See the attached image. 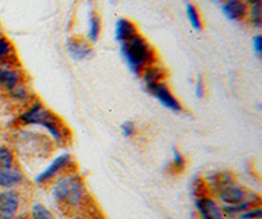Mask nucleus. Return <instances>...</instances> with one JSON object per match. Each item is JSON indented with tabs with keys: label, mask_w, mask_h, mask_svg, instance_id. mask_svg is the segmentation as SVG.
I'll list each match as a JSON object with an SVG mask.
<instances>
[{
	"label": "nucleus",
	"mask_w": 262,
	"mask_h": 219,
	"mask_svg": "<svg viewBox=\"0 0 262 219\" xmlns=\"http://www.w3.org/2000/svg\"><path fill=\"white\" fill-rule=\"evenodd\" d=\"M17 123L25 127H43L53 143L57 146H66L71 139L70 129L66 126L62 118L49 109L41 100H32L24 106L18 114Z\"/></svg>",
	"instance_id": "f257e3e1"
},
{
	"label": "nucleus",
	"mask_w": 262,
	"mask_h": 219,
	"mask_svg": "<svg viewBox=\"0 0 262 219\" xmlns=\"http://www.w3.org/2000/svg\"><path fill=\"white\" fill-rule=\"evenodd\" d=\"M51 198L64 213L74 214L85 210L90 201V193L80 174L67 172L58 177L51 186Z\"/></svg>",
	"instance_id": "f03ea898"
},
{
	"label": "nucleus",
	"mask_w": 262,
	"mask_h": 219,
	"mask_svg": "<svg viewBox=\"0 0 262 219\" xmlns=\"http://www.w3.org/2000/svg\"><path fill=\"white\" fill-rule=\"evenodd\" d=\"M121 53L128 69L138 76L146 67L158 62L155 49L140 33L121 43Z\"/></svg>",
	"instance_id": "7ed1b4c3"
},
{
	"label": "nucleus",
	"mask_w": 262,
	"mask_h": 219,
	"mask_svg": "<svg viewBox=\"0 0 262 219\" xmlns=\"http://www.w3.org/2000/svg\"><path fill=\"white\" fill-rule=\"evenodd\" d=\"M72 167H74V159H72L71 154L63 152L58 155L55 159H53V162L49 164L48 168L37 174L34 181L38 185H45V184L54 180V179H58L62 174L70 172Z\"/></svg>",
	"instance_id": "20e7f679"
},
{
	"label": "nucleus",
	"mask_w": 262,
	"mask_h": 219,
	"mask_svg": "<svg viewBox=\"0 0 262 219\" xmlns=\"http://www.w3.org/2000/svg\"><path fill=\"white\" fill-rule=\"evenodd\" d=\"M215 190L217 200L224 204V206H233V205L242 204L245 201L249 194H248L247 189L244 186L238 185L233 180H229L227 183L219 185Z\"/></svg>",
	"instance_id": "39448f33"
},
{
	"label": "nucleus",
	"mask_w": 262,
	"mask_h": 219,
	"mask_svg": "<svg viewBox=\"0 0 262 219\" xmlns=\"http://www.w3.org/2000/svg\"><path fill=\"white\" fill-rule=\"evenodd\" d=\"M147 92L155 97L161 105L164 108H167L168 111L174 112V113H180V112L184 111L181 101L174 96V93L170 91L169 85L165 81H160V83L151 85L149 88H147Z\"/></svg>",
	"instance_id": "423d86ee"
},
{
	"label": "nucleus",
	"mask_w": 262,
	"mask_h": 219,
	"mask_svg": "<svg viewBox=\"0 0 262 219\" xmlns=\"http://www.w3.org/2000/svg\"><path fill=\"white\" fill-rule=\"evenodd\" d=\"M23 83H25L24 74L18 63L0 64V91L8 93Z\"/></svg>",
	"instance_id": "0eeeda50"
},
{
	"label": "nucleus",
	"mask_w": 262,
	"mask_h": 219,
	"mask_svg": "<svg viewBox=\"0 0 262 219\" xmlns=\"http://www.w3.org/2000/svg\"><path fill=\"white\" fill-rule=\"evenodd\" d=\"M21 206V198L16 190L7 189L0 193V219H13Z\"/></svg>",
	"instance_id": "6e6552de"
},
{
	"label": "nucleus",
	"mask_w": 262,
	"mask_h": 219,
	"mask_svg": "<svg viewBox=\"0 0 262 219\" xmlns=\"http://www.w3.org/2000/svg\"><path fill=\"white\" fill-rule=\"evenodd\" d=\"M195 209L200 214L201 219H227L226 214L223 213L221 207L217 206L216 202L209 195L200 193L195 200Z\"/></svg>",
	"instance_id": "1a4fd4ad"
},
{
	"label": "nucleus",
	"mask_w": 262,
	"mask_h": 219,
	"mask_svg": "<svg viewBox=\"0 0 262 219\" xmlns=\"http://www.w3.org/2000/svg\"><path fill=\"white\" fill-rule=\"evenodd\" d=\"M66 48H67L70 57L75 60H84L92 55V43L88 42L86 38H81V37L69 38Z\"/></svg>",
	"instance_id": "9d476101"
},
{
	"label": "nucleus",
	"mask_w": 262,
	"mask_h": 219,
	"mask_svg": "<svg viewBox=\"0 0 262 219\" xmlns=\"http://www.w3.org/2000/svg\"><path fill=\"white\" fill-rule=\"evenodd\" d=\"M222 11L231 21H245L248 6L244 0H223Z\"/></svg>",
	"instance_id": "9b49d317"
},
{
	"label": "nucleus",
	"mask_w": 262,
	"mask_h": 219,
	"mask_svg": "<svg viewBox=\"0 0 262 219\" xmlns=\"http://www.w3.org/2000/svg\"><path fill=\"white\" fill-rule=\"evenodd\" d=\"M24 181V173L16 165L9 168H0V188L13 189Z\"/></svg>",
	"instance_id": "f8f14e48"
},
{
	"label": "nucleus",
	"mask_w": 262,
	"mask_h": 219,
	"mask_svg": "<svg viewBox=\"0 0 262 219\" xmlns=\"http://www.w3.org/2000/svg\"><path fill=\"white\" fill-rule=\"evenodd\" d=\"M139 76H142L143 84L147 90V88H149L151 85L165 80V78H167V71L164 70V67L159 66L158 62H156V63L146 67Z\"/></svg>",
	"instance_id": "ddd939ff"
},
{
	"label": "nucleus",
	"mask_w": 262,
	"mask_h": 219,
	"mask_svg": "<svg viewBox=\"0 0 262 219\" xmlns=\"http://www.w3.org/2000/svg\"><path fill=\"white\" fill-rule=\"evenodd\" d=\"M138 33H139L138 27L131 20H128V18H119L118 21H117L114 34H116V39L119 43H122L125 41H127V39L133 38Z\"/></svg>",
	"instance_id": "4468645a"
},
{
	"label": "nucleus",
	"mask_w": 262,
	"mask_h": 219,
	"mask_svg": "<svg viewBox=\"0 0 262 219\" xmlns=\"http://www.w3.org/2000/svg\"><path fill=\"white\" fill-rule=\"evenodd\" d=\"M7 96L9 97V100L15 104H17L18 106H27L30 101L33 100V93L29 90V87L27 85V83H23V84L17 85V87L13 88L12 91H9L7 93Z\"/></svg>",
	"instance_id": "2eb2a0df"
},
{
	"label": "nucleus",
	"mask_w": 262,
	"mask_h": 219,
	"mask_svg": "<svg viewBox=\"0 0 262 219\" xmlns=\"http://www.w3.org/2000/svg\"><path fill=\"white\" fill-rule=\"evenodd\" d=\"M18 63L16 58V50L11 39L4 34H0V64Z\"/></svg>",
	"instance_id": "dca6fc26"
},
{
	"label": "nucleus",
	"mask_w": 262,
	"mask_h": 219,
	"mask_svg": "<svg viewBox=\"0 0 262 219\" xmlns=\"http://www.w3.org/2000/svg\"><path fill=\"white\" fill-rule=\"evenodd\" d=\"M101 33V20L98 17L97 12L91 9L88 17V32H86V41L91 43L97 42L98 37Z\"/></svg>",
	"instance_id": "f3484780"
},
{
	"label": "nucleus",
	"mask_w": 262,
	"mask_h": 219,
	"mask_svg": "<svg viewBox=\"0 0 262 219\" xmlns=\"http://www.w3.org/2000/svg\"><path fill=\"white\" fill-rule=\"evenodd\" d=\"M245 21L250 25V27L257 28L259 29L262 25V6L261 3L253 4V6H248V12Z\"/></svg>",
	"instance_id": "a211bd4d"
},
{
	"label": "nucleus",
	"mask_w": 262,
	"mask_h": 219,
	"mask_svg": "<svg viewBox=\"0 0 262 219\" xmlns=\"http://www.w3.org/2000/svg\"><path fill=\"white\" fill-rule=\"evenodd\" d=\"M186 15H188L189 23L191 24V27L194 28L195 30H201L203 28V23H202V17H201L200 11L195 8L193 3L188 2L186 3Z\"/></svg>",
	"instance_id": "6ab92c4d"
},
{
	"label": "nucleus",
	"mask_w": 262,
	"mask_h": 219,
	"mask_svg": "<svg viewBox=\"0 0 262 219\" xmlns=\"http://www.w3.org/2000/svg\"><path fill=\"white\" fill-rule=\"evenodd\" d=\"M15 162V152L7 146H0V168L13 167Z\"/></svg>",
	"instance_id": "aec40b11"
},
{
	"label": "nucleus",
	"mask_w": 262,
	"mask_h": 219,
	"mask_svg": "<svg viewBox=\"0 0 262 219\" xmlns=\"http://www.w3.org/2000/svg\"><path fill=\"white\" fill-rule=\"evenodd\" d=\"M29 219H55L53 213L49 210L45 205L42 204H34L30 210V218Z\"/></svg>",
	"instance_id": "412c9836"
},
{
	"label": "nucleus",
	"mask_w": 262,
	"mask_h": 219,
	"mask_svg": "<svg viewBox=\"0 0 262 219\" xmlns=\"http://www.w3.org/2000/svg\"><path fill=\"white\" fill-rule=\"evenodd\" d=\"M186 167V159L181 154V151L177 148H173V158H172V169L176 173H181Z\"/></svg>",
	"instance_id": "4be33fe9"
},
{
	"label": "nucleus",
	"mask_w": 262,
	"mask_h": 219,
	"mask_svg": "<svg viewBox=\"0 0 262 219\" xmlns=\"http://www.w3.org/2000/svg\"><path fill=\"white\" fill-rule=\"evenodd\" d=\"M261 215H262V210L258 205V206L250 207V209H247V210L238 213L236 216H237V219H256V218H261Z\"/></svg>",
	"instance_id": "5701e85b"
},
{
	"label": "nucleus",
	"mask_w": 262,
	"mask_h": 219,
	"mask_svg": "<svg viewBox=\"0 0 262 219\" xmlns=\"http://www.w3.org/2000/svg\"><path fill=\"white\" fill-rule=\"evenodd\" d=\"M121 132L125 138H133L137 134V125L133 121H125L121 125Z\"/></svg>",
	"instance_id": "b1692460"
},
{
	"label": "nucleus",
	"mask_w": 262,
	"mask_h": 219,
	"mask_svg": "<svg viewBox=\"0 0 262 219\" xmlns=\"http://www.w3.org/2000/svg\"><path fill=\"white\" fill-rule=\"evenodd\" d=\"M195 96L198 99H202L205 96V80L202 78H198L195 84Z\"/></svg>",
	"instance_id": "393cba45"
},
{
	"label": "nucleus",
	"mask_w": 262,
	"mask_h": 219,
	"mask_svg": "<svg viewBox=\"0 0 262 219\" xmlns=\"http://www.w3.org/2000/svg\"><path fill=\"white\" fill-rule=\"evenodd\" d=\"M253 49H254V51H256V54L258 55V57H261V54H262V39H261V36H259V34H257V36L253 37Z\"/></svg>",
	"instance_id": "a878e982"
},
{
	"label": "nucleus",
	"mask_w": 262,
	"mask_h": 219,
	"mask_svg": "<svg viewBox=\"0 0 262 219\" xmlns=\"http://www.w3.org/2000/svg\"><path fill=\"white\" fill-rule=\"evenodd\" d=\"M244 2L247 3V6H253V4L261 3V0H244Z\"/></svg>",
	"instance_id": "bb28decb"
},
{
	"label": "nucleus",
	"mask_w": 262,
	"mask_h": 219,
	"mask_svg": "<svg viewBox=\"0 0 262 219\" xmlns=\"http://www.w3.org/2000/svg\"><path fill=\"white\" fill-rule=\"evenodd\" d=\"M13 219H29V218H28V216H25V215H16Z\"/></svg>",
	"instance_id": "cd10ccee"
},
{
	"label": "nucleus",
	"mask_w": 262,
	"mask_h": 219,
	"mask_svg": "<svg viewBox=\"0 0 262 219\" xmlns=\"http://www.w3.org/2000/svg\"><path fill=\"white\" fill-rule=\"evenodd\" d=\"M215 2H219V3H222V2H223V0H215Z\"/></svg>",
	"instance_id": "c85d7f7f"
},
{
	"label": "nucleus",
	"mask_w": 262,
	"mask_h": 219,
	"mask_svg": "<svg viewBox=\"0 0 262 219\" xmlns=\"http://www.w3.org/2000/svg\"><path fill=\"white\" fill-rule=\"evenodd\" d=\"M256 219H261V218H256Z\"/></svg>",
	"instance_id": "c756f323"
}]
</instances>
